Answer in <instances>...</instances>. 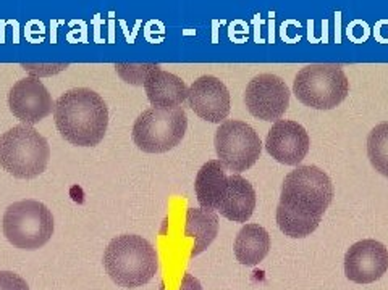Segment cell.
<instances>
[{"label":"cell","instance_id":"cell-21","mask_svg":"<svg viewBox=\"0 0 388 290\" xmlns=\"http://www.w3.org/2000/svg\"><path fill=\"white\" fill-rule=\"evenodd\" d=\"M346 36L355 44H363L371 37V27L363 19H355L346 27Z\"/></svg>","mask_w":388,"mask_h":290},{"label":"cell","instance_id":"cell-14","mask_svg":"<svg viewBox=\"0 0 388 290\" xmlns=\"http://www.w3.org/2000/svg\"><path fill=\"white\" fill-rule=\"evenodd\" d=\"M144 89L149 102L155 108H176L188 99V86L173 73L163 71L155 66L147 74Z\"/></svg>","mask_w":388,"mask_h":290},{"label":"cell","instance_id":"cell-10","mask_svg":"<svg viewBox=\"0 0 388 290\" xmlns=\"http://www.w3.org/2000/svg\"><path fill=\"white\" fill-rule=\"evenodd\" d=\"M55 102L47 87L34 76L19 79L8 92V108L24 124H34L52 113Z\"/></svg>","mask_w":388,"mask_h":290},{"label":"cell","instance_id":"cell-3","mask_svg":"<svg viewBox=\"0 0 388 290\" xmlns=\"http://www.w3.org/2000/svg\"><path fill=\"white\" fill-rule=\"evenodd\" d=\"M104 268L120 287L146 286L159 269V255L151 242L134 234H123L110 240L104 252Z\"/></svg>","mask_w":388,"mask_h":290},{"label":"cell","instance_id":"cell-26","mask_svg":"<svg viewBox=\"0 0 388 290\" xmlns=\"http://www.w3.org/2000/svg\"><path fill=\"white\" fill-rule=\"evenodd\" d=\"M178 290H202V287L194 276H191L189 273H185V276H183V279L180 282Z\"/></svg>","mask_w":388,"mask_h":290},{"label":"cell","instance_id":"cell-2","mask_svg":"<svg viewBox=\"0 0 388 290\" xmlns=\"http://www.w3.org/2000/svg\"><path fill=\"white\" fill-rule=\"evenodd\" d=\"M53 120L65 141L78 147H94L107 133L108 108L92 89L74 87L57 99Z\"/></svg>","mask_w":388,"mask_h":290},{"label":"cell","instance_id":"cell-22","mask_svg":"<svg viewBox=\"0 0 388 290\" xmlns=\"http://www.w3.org/2000/svg\"><path fill=\"white\" fill-rule=\"evenodd\" d=\"M0 290H29V287L16 273L0 271Z\"/></svg>","mask_w":388,"mask_h":290},{"label":"cell","instance_id":"cell-29","mask_svg":"<svg viewBox=\"0 0 388 290\" xmlns=\"http://www.w3.org/2000/svg\"><path fill=\"white\" fill-rule=\"evenodd\" d=\"M254 23H256V40H257V42H262V39L259 37V26H261V19H259V15H256Z\"/></svg>","mask_w":388,"mask_h":290},{"label":"cell","instance_id":"cell-13","mask_svg":"<svg viewBox=\"0 0 388 290\" xmlns=\"http://www.w3.org/2000/svg\"><path fill=\"white\" fill-rule=\"evenodd\" d=\"M188 105L201 120L220 123L230 113V92L215 76H201L188 87Z\"/></svg>","mask_w":388,"mask_h":290},{"label":"cell","instance_id":"cell-16","mask_svg":"<svg viewBox=\"0 0 388 290\" xmlns=\"http://www.w3.org/2000/svg\"><path fill=\"white\" fill-rule=\"evenodd\" d=\"M228 187V176L225 174V168L219 160H210L202 164L197 171L194 189L196 197L201 208L214 211L219 208L223 195Z\"/></svg>","mask_w":388,"mask_h":290},{"label":"cell","instance_id":"cell-20","mask_svg":"<svg viewBox=\"0 0 388 290\" xmlns=\"http://www.w3.org/2000/svg\"><path fill=\"white\" fill-rule=\"evenodd\" d=\"M157 65H128V63H118L115 65V70H117L118 76L121 79H125L128 84H134V86H144V81L147 78V74L151 73V70Z\"/></svg>","mask_w":388,"mask_h":290},{"label":"cell","instance_id":"cell-19","mask_svg":"<svg viewBox=\"0 0 388 290\" xmlns=\"http://www.w3.org/2000/svg\"><path fill=\"white\" fill-rule=\"evenodd\" d=\"M367 156L374 169L388 177V121L379 124L369 133Z\"/></svg>","mask_w":388,"mask_h":290},{"label":"cell","instance_id":"cell-6","mask_svg":"<svg viewBox=\"0 0 388 290\" xmlns=\"http://www.w3.org/2000/svg\"><path fill=\"white\" fill-rule=\"evenodd\" d=\"M188 116L183 107L149 108L133 124V141L146 153H165L186 134Z\"/></svg>","mask_w":388,"mask_h":290},{"label":"cell","instance_id":"cell-1","mask_svg":"<svg viewBox=\"0 0 388 290\" xmlns=\"http://www.w3.org/2000/svg\"><path fill=\"white\" fill-rule=\"evenodd\" d=\"M333 200V184L321 168L298 166L283 181L277 224L291 239H303L321 224L324 213Z\"/></svg>","mask_w":388,"mask_h":290},{"label":"cell","instance_id":"cell-4","mask_svg":"<svg viewBox=\"0 0 388 290\" xmlns=\"http://www.w3.org/2000/svg\"><path fill=\"white\" fill-rule=\"evenodd\" d=\"M49 158V144L31 124H18L0 136V166L13 177H37Z\"/></svg>","mask_w":388,"mask_h":290},{"label":"cell","instance_id":"cell-5","mask_svg":"<svg viewBox=\"0 0 388 290\" xmlns=\"http://www.w3.org/2000/svg\"><path fill=\"white\" fill-rule=\"evenodd\" d=\"M3 236L21 250H39L53 234L52 211L37 200L15 202L5 210L2 221Z\"/></svg>","mask_w":388,"mask_h":290},{"label":"cell","instance_id":"cell-28","mask_svg":"<svg viewBox=\"0 0 388 290\" xmlns=\"http://www.w3.org/2000/svg\"><path fill=\"white\" fill-rule=\"evenodd\" d=\"M337 31H335V36H337V44H340V40H342V36H340V16H342V13L337 11Z\"/></svg>","mask_w":388,"mask_h":290},{"label":"cell","instance_id":"cell-25","mask_svg":"<svg viewBox=\"0 0 388 290\" xmlns=\"http://www.w3.org/2000/svg\"><path fill=\"white\" fill-rule=\"evenodd\" d=\"M24 34L32 44H39L44 39V24L40 21H29Z\"/></svg>","mask_w":388,"mask_h":290},{"label":"cell","instance_id":"cell-17","mask_svg":"<svg viewBox=\"0 0 388 290\" xmlns=\"http://www.w3.org/2000/svg\"><path fill=\"white\" fill-rule=\"evenodd\" d=\"M270 250L269 232L259 224L241 227L235 240V257L244 266H256L267 257Z\"/></svg>","mask_w":388,"mask_h":290},{"label":"cell","instance_id":"cell-9","mask_svg":"<svg viewBox=\"0 0 388 290\" xmlns=\"http://www.w3.org/2000/svg\"><path fill=\"white\" fill-rule=\"evenodd\" d=\"M244 102L254 118L274 121L285 115L290 107V89L282 78L264 73L249 81Z\"/></svg>","mask_w":388,"mask_h":290},{"label":"cell","instance_id":"cell-27","mask_svg":"<svg viewBox=\"0 0 388 290\" xmlns=\"http://www.w3.org/2000/svg\"><path fill=\"white\" fill-rule=\"evenodd\" d=\"M94 26H96V40H100V36H99V27H100V24L102 23H104V21H102V19L99 18V15L96 16V18H94Z\"/></svg>","mask_w":388,"mask_h":290},{"label":"cell","instance_id":"cell-7","mask_svg":"<svg viewBox=\"0 0 388 290\" xmlns=\"http://www.w3.org/2000/svg\"><path fill=\"white\" fill-rule=\"evenodd\" d=\"M293 92L306 107L337 108L350 94V81L337 65H309L296 74Z\"/></svg>","mask_w":388,"mask_h":290},{"label":"cell","instance_id":"cell-32","mask_svg":"<svg viewBox=\"0 0 388 290\" xmlns=\"http://www.w3.org/2000/svg\"><path fill=\"white\" fill-rule=\"evenodd\" d=\"M217 21H214V40H217Z\"/></svg>","mask_w":388,"mask_h":290},{"label":"cell","instance_id":"cell-15","mask_svg":"<svg viewBox=\"0 0 388 290\" xmlns=\"http://www.w3.org/2000/svg\"><path fill=\"white\" fill-rule=\"evenodd\" d=\"M256 208V192L248 179L240 174L228 176V187L217 211L233 223H246Z\"/></svg>","mask_w":388,"mask_h":290},{"label":"cell","instance_id":"cell-31","mask_svg":"<svg viewBox=\"0 0 388 290\" xmlns=\"http://www.w3.org/2000/svg\"><path fill=\"white\" fill-rule=\"evenodd\" d=\"M270 40L274 44V19H270Z\"/></svg>","mask_w":388,"mask_h":290},{"label":"cell","instance_id":"cell-12","mask_svg":"<svg viewBox=\"0 0 388 290\" xmlns=\"http://www.w3.org/2000/svg\"><path fill=\"white\" fill-rule=\"evenodd\" d=\"M311 147L309 134L301 124L291 120H278L265 137L267 153L282 164H298Z\"/></svg>","mask_w":388,"mask_h":290},{"label":"cell","instance_id":"cell-30","mask_svg":"<svg viewBox=\"0 0 388 290\" xmlns=\"http://www.w3.org/2000/svg\"><path fill=\"white\" fill-rule=\"evenodd\" d=\"M58 24V21H52V44L55 42V26Z\"/></svg>","mask_w":388,"mask_h":290},{"label":"cell","instance_id":"cell-8","mask_svg":"<svg viewBox=\"0 0 388 290\" xmlns=\"http://www.w3.org/2000/svg\"><path fill=\"white\" fill-rule=\"evenodd\" d=\"M214 145L219 161L228 171H246L259 160L262 151L261 137L248 123L228 120L215 131Z\"/></svg>","mask_w":388,"mask_h":290},{"label":"cell","instance_id":"cell-11","mask_svg":"<svg viewBox=\"0 0 388 290\" xmlns=\"http://www.w3.org/2000/svg\"><path fill=\"white\" fill-rule=\"evenodd\" d=\"M388 269V250L384 244L367 239L356 242L345 255V274L356 284H372Z\"/></svg>","mask_w":388,"mask_h":290},{"label":"cell","instance_id":"cell-24","mask_svg":"<svg viewBox=\"0 0 388 290\" xmlns=\"http://www.w3.org/2000/svg\"><path fill=\"white\" fill-rule=\"evenodd\" d=\"M144 34H146V39L151 40L152 44H159L163 39V34H165V31H163V24L160 21H149L146 24Z\"/></svg>","mask_w":388,"mask_h":290},{"label":"cell","instance_id":"cell-23","mask_svg":"<svg viewBox=\"0 0 388 290\" xmlns=\"http://www.w3.org/2000/svg\"><path fill=\"white\" fill-rule=\"evenodd\" d=\"M248 24L244 21H235L228 27V36L233 42L243 44L244 40H248Z\"/></svg>","mask_w":388,"mask_h":290},{"label":"cell","instance_id":"cell-18","mask_svg":"<svg viewBox=\"0 0 388 290\" xmlns=\"http://www.w3.org/2000/svg\"><path fill=\"white\" fill-rule=\"evenodd\" d=\"M219 234V216L206 208H189L186 211L185 236L194 239L189 258L201 255L215 240Z\"/></svg>","mask_w":388,"mask_h":290}]
</instances>
